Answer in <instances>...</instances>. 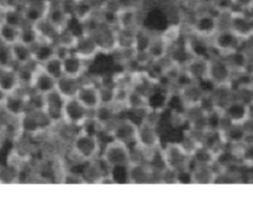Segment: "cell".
Segmentation results:
<instances>
[{
  "mask_svg": "<svg viewBox=\"0 0 253 219\" xmlns=\"http://www.w3.org/2000/svg\"><path fill=\"white\" fill-rule=\"evenodd\" d=\"M71 150L79 161L89 163L100 156L101 145L96 134L82 128L72 139Z\"/></svg>",
  "mask_w": 253,
  "mask_h": 219,
  "instance_id": "obj_1",
  "label": "cell"
},
{
  "mask_svg": "<svg viewBox=\"0 0 253 219\" xmlns=\"http://www.w3.org/2000/svg\"><path fill=\"white\" fill-rule=\"evenodd\" d=\"M72 51L76 55H78L81 58H83L84 61L90 62L100 54L99 51V47L96 45L95 40H94L93 35L90 32L83 31L81 35H78L77 37L76 45H74L73 50Z\"/></svg>",
  "mask_w": 253,
  "mask_h": 219,
  "instance_id": "obj_14",
  "label": "cell"
},
{
  "mask_svg": "<svg viewBox=\"0 0 253 219\" xmlns=\"http://www.w3.org/2000/svg\"><path fill=\"white\" fill-rule=\"evenodd\" d=\"M148 97L146 94L141 93V92L136 91V89L131 88L130 93H128L127 98V107L126 109H131V110H146L148 109Z\"/></svg>",
  "mask_w": 253,
  "mask_h": 219,
  "instance_id": "obj_35",
  "label": "cell"
},
{
  "mask_svg": "<svg viewBox=\"0 0 253 219\" xmlns=\"http://www.w3.org/2000/svg\"><path fill=\"white\" fill-rule=\"evenodd\" d=\"M76 98L88 110L94 111L101 104L100 86H99V83L93 81H82Z\"/></svg>",
  "mask_w": 253,
  "mask_h": 219,
  "instance_id": "obj_13",
  "label": "cell"
},
{
  "mask_svg": "<svg viewBox=\"0 0 253 219\" xmlns=\"http://www.w3.org/2000/svg\"><path fill=\"white\" fill-rule=\"evenodd\" d=\"M225 118L229 119L230 123L240 124L247 118V107L241 102H231L222 110Z\"/></svg>",
  "mask_w": 253,
  "mask_h": 219,
  "instance_id": "obj_31",
  "label": "cell"
},
{
  "mask_svg": "<svg viewBox=\"0 0 253 219\" xmlns=\"http://www.w3.org/2000/svg\"><path fill=\"white\" fill-rule=\"evenodd\" d=\"M32 92L37 96H46V94L52 93L56 91V79L52 78L49 74H47L39 64H36L34 72V77L31 81V87H30Z\"/></svg>",
  "mask_w": 253,
  "mask_h": 219,
  "instance_id": "obj_18",
  "label": "cell"
},
{
  "mask_svg": "<svg viewBox=\"0 0 253 219\" xmlns=\"http://www.w3.org/2000/svg\"><path fill=\"white\" fill-rule=\"evenodd\" d=\"M135 145L138 150L146 155H152L156 150L161 146L160 133L155 123L150 120H143L141 124H137V131H136Z\"/></svg>",
  "mask_w": 253,
  "mask_h": 219,
  "instance_id": "obj_4",
  "label": "cell"
},
{
  "mask_svg": "<svg viewBox=\"0 0 253 219\" xmlns=\"http://www.w3.org/2000/svg\"><path fill=\"white\" fill-rule=\"evenodd\" d=\"M140 9L138 6L125 7L118 11V24L116 29L119 30H136L140 20Z\"/></svg>",
  "mask_w": 253,
  "mask_h": 219,
  "instance_id": "obj_23",
  "label": "cell"
},
{
  "mask_svg": "<svg viewBox=\"0 0 253 219\" xmlns=\"http://www.w3.org/2000/svg\"><path fill=\"white\" fill-rule=\"evenodd\" d=\"M205 113V130L210 131H220L224 121V113L219 109V107L214 106L208 110H204Z\"/></svg>",
  "mask_w": 253,
  "mask_h": 219,
  "instance_id": "obj_32",
  "label": "cell"
},
{
  "mask_svg": "<svg viewBox=\"0 0 253 219\" xmlns=\"http://www.w3.org/2000/svg\"><path fill=\"white\" fill-rule=\"evenodd\" d=\"M0 108L10 118H22L30 109V94L22 89L6 94Z\"/></svg>",
  "mask_w": 253,
  "mask_h": 219,
  "instance_id": "obj_9",
  "label": "cell"
},
{
  "mask_svg": "<svg viewBox=\"0 0 253 219\" xmlns=\"http://www.w3.org/2000/svg\"><path fill=\"white\" fill-rule=\"evenodd\" d=\"M62 68L63 74L74 78H83L84 74L88 72V62L74 54L73 51L68 52L62 57Z\"/></svg>",
  "mask_w": 253,
  "mask_h": 219,
  "instance_id": "obj_19",
  "label": "cell"
},
{
  "mask_svg": "<svg viewBox=\"0 0 253 219\" xmlns=\"http://www.w3.org/2000/svg\"><path fill=\"white\" fill-rule=\"evenodd\" d=\"M170 44L163 35H157V36L151 37L150 45L147 47V55L151 61H163L168 57Z\"/></svg>",
  "mask_w": 253,
  "mask_h": 219,
  "instance_id": "obj_22",
  "label": "cell"
},
{
  "mask_svg": "<svg viewBox=\"0 0 253 219\" xmlns=\"http://www.w3.org/2000/svg\"><path fill=\"white\" fill-rule=\"evenodd\" d=\"M231 73L232 68L227 63V61L214 56H210L208 58V82L214 88L215 87L221 88L231 83Z\"/></svg>",
  "mask_w": 253,
  "mask_h": 219,
  "instance_id": "obj_7",
  "label": "cell"
},
{
  "mask_svg": "<svg viewBox=\"0 0 253 219\" xmlns=\"http://www.w3.org/2000/svg\"><path fill=\"white\" fill-rule=\"evenodd\" d=\"M32 50V61L36 64H42L46 61H48L52 57L57 56L56 55V44L52 42L39 41L31 47Z\"/></svg>",
  "mask_w": 253,
  "mask_h": 219,
  "instance_id": "obj_27",
  "label": "cell"
},
{
  "mask_svg": "<svg viewBox=\"0 0 253 219\" xmlns=\"http://www.w3.org/2000/svg\"><path fill=\"white\" fill-rule=\"evenodd\" d=\"M185 1H193V2H195V1H200V0H185Z\"/></svg>",
  "mask_w": 253,
  "mask_h": 219,
  "instance_id": "obj_49",
  "label": "cell"
},
{
  "mask_svg": "<svg viewBox=\"0 0 253 219\" xmlns=\"http://www.w3.org/2000/svg\"><path fill=\"white\" fill-rule=\"evenodd\" d=\"M100 158L113 170L114 168H126L132 163V151L130 146L126 144L111 139L101 150Z\"/></svg>",
  "mask_w": 253,
  "mask_h": 219,
  "instance_id": "obj_3",
  "label": "cell"
},
{
  "mask_svg": "<svg viewBox=\"0 0 253 219\" xmlns=\"http://www.w3.org/2000/svg\"><path fill=\"white\" fill-rule=\"evenodd\" d=\"M219 30V17L215 11H198L190 22V34L210 40Z\"/></svg>",
  "mask_w": 253,
  "mask_h": 219,
  "instance_id": "obj_6",
  "label": "cell"
},
{
  "mask_svg": "<svg viewBox=\"0 0 253 219\" xmlns=\"http://www.w3.org/2000/svg\"><path fill=\"white\" fill-rule=\"evenodd\" d=\"M244 159L247 163L253 164V146H249L244 150Z\"/></svg>",
  "mask_w": 253,
  "mask_h": 219,
  "instance_id": "obj_45",
  "label": "cell"
},
{
  "mask_svg": "<svg viewBox=\"0 0 253 219\" xmlns=\"http://www.w3.org/2000/svg\"><path fill=\"white\" fill-rule=\"evenodd\" d=\"M247 115H250L251 119H253V104L250 106V108H247Z\"/></svg>",
  "mask_w": 253,
  "mask_h": 219,
  "instance_id": "obj_47",
  "label": "cell"
},
{
  "mask_svg": "<svg viewBox=\"0 0 253 219\" xmlns=\"http://www.w3.org/2000/svg\"><path fill=\"white\" fill-rule=\"evenodd\" d=\"M19 41L30 47L34 46L36 42H39V37H37L36 31H35L34 26L31 24H25L24 26L20 27Z\"/></svg>",
  "mask_w": 253,
  "mask_h": 219,
  "instance_id": "obj_40",
  "label": "cell"
},
{
  "mask_svg": "<svg viewBox=\"0 0 253 219\" xmlns=\"http://www.w3.org/2000/svg\"><path fill=\"white\" fill-rule=\"evenodd\" d=\"M9 119H10V116L7 115V114L5 113L1 108H0V134H1V135L4 134L5 128H6Z\"/></svg>",
  "mask_w": 253,
  "mask_h": 219,
  "instance_id": "obj_44",
  "label": "cell"
},
{
  "mask_svg": "<svg viewBox=\"0 0 253 219\" xmlns=\"http://www.w3.org/2000/svg\"><path fill=\"white\" fill-rule=\"evenodd\" d=\"M183 68L193 82L197 83L208 82V58L205 57H192Z\"/></svg>",
  "mask_w": 253,
  "mask_h": 219,
  "instance_id": "obj_21",
  "label": "cell"
},
{
  "mask_svg": "<svg viewBox=\"0 0 253 219\" xmlns=\"http://www.w3.org/2000/svg\"><path fill=\"white\" fill-rule=\"evenodd\" d=\"M91 111L88 110L77 98L64 99L62 121L73 128H85L90 121Z\"/></svg>",
  "mask_w": 253,
  "mask_h": 219,
  "instance_id": "obj_5",
  "label": "cell"
},
{
  "mask_svg": "<svg viewBox=\"0 0 253 219\" xmlns=\"http://www.w3.org/2000/svg\"><path fill=\"white\" fill-rule=\"evenodd\" d=\"M82 81H83V78H74V77L63 74L56 79V92L63 99L76 98Z\"/></svg>",
  "mask_w": 253,
  "mask_h": 219,
  "instance_id": "obj_24",
  "label": "cell"
},
{
  "mask_svg": "<svg viewBox=\"0 0 253 219\" xmlns=\"http://www.w3.org/2000/svg\"><path fill=\"white\" fill-rule=\"evenodd\" d=\"M126 170V181L132 185H146L155 181V168L148 161L133 160Z\"/></svg>",
  "mask_w": 253,
  "mask_h": 219,
  "instance_id": "obj_10",
  "label": "cell"
},
{
  "mask_svg": "<svg viewBox=\"0 0 253 219\" xmlns=\"http://www.w3.org/2000/svg\"><path fill=\"white\" fill-rule=\"evenodd\" d=\"M190 182L198 185H209L216 181V172L212 165H192L189 171Z\"/></svg>",
  "mask_w": 253,
  "mask_h": 219,
  "instance_id": "obj_25",
  "label": "cell"
},
{
  "mask_svg": "<svg viewBox=\"0 0 253 219\" xmlns=\"http://www.w3.org/2000/svg\"><path fill=\"white\" fill-rule=\"evenodd\" d=\"M119 110L113 104H100L94 111H91V121H94L99 129L108 130L111 124L118 119Z\"/></svg>",
  "mask_w": 253,
  "mask_h": 219,
  "instance_id": "obj_20",
  "label": "cell"
},
{
  "mask_svg": "<svg viewBox=\"0 0 253 219\" xmlns=\"http://www.w3.org/2000/svg\"><path fill=\"white\" fill-rule=\"evenodd\" d=\"M20 82L17 76L16 67H9V68H0V91L9 94L12 92L19 91Z\"/></svg>",
  "mask_w": 253,
  "mask_h": 219,
  "instance_id": "obj_26",
  "label": "cell"
},
{
  "mask_svg": "<svg viewBox=\"0 0 253 219\" xmlns=\"http://www.w3.org/2000/svg\"><path fill=\"white\" fill-rule=\"evenodd\" d=\"M9 67H15L14 61H12L11 47L0 41V68H9Z\"/></svg>",
  "mask_w": 253,
  "mask_h": 219,
  "instance_id": "obj_41",
  "label": "cell"
},
{
  "mask_svg": "<svg viewBox=\"0 0 253 219\" xmlns=\"http://www.w3.org/2000/svg\"><path fill=\"white\" fill-rule=\"evenodd\" d=\"M220 133H221L222 140L227 141V143L239 144L246 139V133H245V130L239 124L230 123V126L222 128Z\"/></svg>",
  "mask_w": 253,
  "mask_h": 219,
  "instance_id": "obj_34",
  "label": "cell"
},
{
  "mask_svg": "<svg viewBox=\"0 0 253 219\" xmlns=\"http://www.w3.org/2000/svg\"><path fill=\"white\" fill-rule=\"evenodd\" d=\"M252 11H253V9H252Z\"/></svg>",
  "mask_w": 253,
  "mask_h": 219,
  "instance_id": "obj_50",
  "label": "cell"
},
{
  "mask_svg": "<svg viewBox=\"0 0 253 219\" xmlns=\"http://www.w3.org/2000/svg\"><path fill=\"white\" fill-rule=\"evenodd\" d=\"M230 27L231 31H234L237 36H247L252 32L253 26L250 22V20L246 16L240 14L232 15L231 22H230Z\"/></svg>",
  "mask_w": 253,
  "mask_h": 219,
  "instance_id": "obj_33",
  "label": "cell"
},
{
  "mask_svg": "<svg viewBox=\"0 0 253 219\" xmlns=\"http://www.w3.org/2000/svg\"><path fill=\"white\" fill-rule=\"evenodd\" d=\"M47 74L52 77V78L57 79L61 76H63V68H62V59L61 57L54 56L52 58H49L48 61H46L44 63L39 64Z\"/></svg>",
  "mask_w": 253,
  "mask_h": 219,
  "instance_id": "obj_39",
  "label": "cell"
},
{
  "mask_svg": "<svg viewBox=\"0 0 253 219\" xmlns=\"http://www.w3.org/2000/svg\"><path fill=\"white\" fill-rule=\"evenodd\" d=\"M40 1L43 2L44 5H51V4H53V2L58 1V0H40Z\"/></svg>",
  "mask_w": 253,
  "mask_h": 219,
  "instance_id": "obj_48",
  "label": "cell"
},
{
  "mask_svg": "<svg viewBox=\"0 0 253 219\" xmlns=\"http://www.w3.org/2000/svg\"><path fill=\"white\" fill-rule=\"evenodd\" d=\"M234 5H239V6H251L253 4V0H232Z\"/></svg>",
  "mask_w": 253,
  "mask_h": 219,
  "instance_id": "obj_46",
  "label": "cell"
},
{
  "mask_svg": "<svg viewBox=\"0 0 253 219\" xmlns=\"http://www.w3.org/2000/svg\"><path fill=\"white\" fill-rule=\"evenodd\" d=\"M184 45L189 50L190 55L193 57H205V58H209L211 56L210 49L207 44V40L202 39V37L190 34L189 36L184 39Z\"/></svg>",
  "mask_w": 253,
  "mask_h": 219,
  "instance_id": "obj_28",
  "label": "cell"
},
{
  "mask_svg": "<svg viewBox=\"0 0 253 219\" xmlns=\"http://www.w3.org/2000/svg\"><path fill=\"white\" fill-rule=\"evenodd\" d=\"M212 49L222 55H230L237 51L239 47V36L231 30H217L216 34L211 37Z\"/></svg>",
  "mask_w": 253,
  "mask_h": 219,
  "instance_id": "obj_15",
  "label": "cell"
},
{
  "mask_svg": "<svg viewBox=\"0 0 253 219\" xmlns=\"http://www.w3.org/2000/svg\"><path fill=\"white\" fill-rule=\"evenodd\" d=\"M163 166L174 171L178 175L189 173L192 167V155L182 143H168L161 149Z\"/></svg>",
  "mask_w": 253,
  "mask_h": 219,
  "instance_id": "obj_2",
  "label": "cell"
},
{
  "mask_svg": "<svg viewBox=\"0 0 253 219\" xmlns=\"http://www.w3.org/2000/svg\"><path fill=\"white\" fill-rule=\"evenodd\" d=\"M46 19L56 27L58 31L67 29L72 22V15L66 6L62 4L61 0L47 5Z\"/></svg>",
  "mask_w": 253,
  "mask_h": 219,
  "instance_id": "obj_17",
  "label": "cell"
},
{
  "mask_svg": "<svg viewBox=\"0 0 253 219\" xmlns=\"http://www.w3.org/2000/svg\"><path fill=\"white\" fill-rule=\"evenodd\" d=\"M10 47H11L12 61H14L15 67L27 66V64L34 63V61H32L31 47L22 44V42L20 41L15 42V44H12Z\"/></svg>",
  "mask_w": 253,
  "mask_h": 219,
  "instance_id": "obj_30",
  "label": "cell"
},
{
  "mask_svg": "<svg viewBox=\"0 0 253 219\" xmlns=\"http://www.w3.org/2000/svg\"><path fill=\"white\" fill-rule=\"evenodd\" d=\"M64 99L57 93L56 91L52 93L46 94L42 97L41 109L46 114L47 118L49 119L53 125L62 121V110H63Z\"/></svg>",
  "mask_w": 253,
  "mask_h": 219,
  "instance_id": "obj_16",
  "label": "cell"
},
{
  "mask_svg": "<svg viewBox=\"0 0 253 219\" xmlns=\"http://www.w3.org/2000/svg\"><path fill=\"white\" fill-rule=\"evenodd\" d=\"M136 131H137V124L128 118H118L108 129V134L111 139L128 146L135 144Z\"/></svg>",
  "mask_w": 253,
  "mask_h": 219,
  "instance_id": "obj_11",
  "label": "cell"
},
{
  "mask_svg": "<svg viewBox=\"0 0 253 219\" xmlns=\"http://www.w3.org/2000/svg\"><path fill=\"white\" fill-rule=\"evenodd\" d=\"M20 27L12 26L0 20V41L11 46L12 44L19 41Z\"/></svg>",
  "mask_w": 253,
  "mask_h": 219,
  "instance_id": "obj_36",
  "label": "cell"
},
{
  "mask_svg": "<svg viewBox=\"0 0 253 219\" xmlns=\"http://www.w3.org/2000/svg\"><path fill=\"white\" fill-rule=\"evenodd\" d=\"M32 26H34L35 31H36L39 41L52 42V44L56 42L59 31L46 19V16L42 17V19L39 20L37 22H35Z\"/></svg>",
  "mask_w": 253,
  "mask_h": 219,
  "instance_id": "obj_29",
  "label": "cell"
},
{
  "mask_svg": "<svg viewBox=\"0 0 253 219\" xmlns=\"http://www.w3.org/2000/svg\"><path fill=\"white\" fill-rule=\"evenodd\" d=\"M99 47L100 54H113L118 50V29L98 24L93 31H90Z\"/></svg>",
  "mask_w": 253,
  "mask_h": 219,
  "instance_id": "obj_12",
  "label": "cell"
},
{
  "mask_svg": "<svg viewBox=\"0 0 253 219\" xmlns=\"http://www.w3.org/2000/svg\"><path fill=\"white\" fill-rule=\"evenodd\" d=\"M59 182L64 183V185H82V183H86L84 180L82 173L73 172V171H64L59 177Z\"/></svg>",
  "mask_w": 253,
  "mask_h": 219,
  "instance_id": "obj_42",
  "label": "cell"
},
{
  "mask_svg": "<svg viewBox=\"0 0 253 219\" xmlns=\"http://www.w3.org/2000/svg\"><path fill=\"white\" fill-rule=\"evenodd\" d=\"M227 56H230V62H227V63L230 64L231 68H234V67H236V68H242V67H245V64H246V57H245V55L242 54V52L235 51L232 52V54L227 55Z\"/></svg>",
  "mask_w": 253,
  "mask_h": 219,
  "instance_id": "obj_43",
  "label": "cell"
},
{
  "mask_svg": "<svg viewBox=\"0 0 253 219\" xmlns=\"http://www.w3.org/2000/svg\"><path fill=\"white\" fill-rule=\"evenodd\" d=\"M178 96H179V101L184 109L192 110V109L202 108L208 96V91L204 88V83L192 82V83L178 89Z\"/></svg>",
  "mask_w": 253,
  "mask_h": 219,
  "instance_id": "obj_8",
  "label": "cell"
},
{
  "mask_svg": "<svg viewBox=\"0 0 253 219\" xmlns=\"http://www.w3.org/2000/svg\"><path fill=\"white\" fill-rule=\"evenodd\" d=\"M0 20L16 27H22L26 24V21L24 19V15H22L21 7L1 10V19Z\"/></svg>",
  "mask_w": 253,
  "mask_h": 219,
  "instance_id": "obj_37",
  "label": "cell"
},
{
  "mask_svg": "<svg viewBox=\"0 0 253 219\" xmlns=\"http://www.w3.org/2000/svg\"><path fill=\"white\" fill-rule=\"evenodd\" d=\"M77 37H78V35H77L76 32L72 31L71 27L68 26L67 29L62 30V31L58 32V36H57V40L54 44H56V46L62 47V49H66L68 50V51H72L74 45H76Z\"/></svg>",
  "mask_w": 253,
  "mask_h": 219,
  "instance_id": "obj_38",
  "label": "cell"
}]
</instances>
